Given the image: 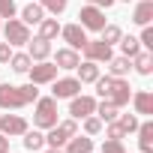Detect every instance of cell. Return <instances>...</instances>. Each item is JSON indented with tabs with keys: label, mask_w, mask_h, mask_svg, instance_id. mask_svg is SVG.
Here are the masks:
<instances>
[{
	"label": "cell",
	"mask_w": 153,
	"mask_h": 153,
	"mask_svg": "<svg viewBox=\"0 0 153 153\" xmlns=\"http://www.w3.org/2000/svg\"><path fill=\"white\" fill-rule=\"evenodd\" d=\"M39 99L36 84H0V108L3 111H21Z\"/></svg>",
	"instance_id": "cell-1"
},
{
	"label": "cell",
	"mask_w": 153,
	"mask_h": 153,
	"mask_svg": "<svg viewBox=\"0 0 153 153\" xmlns=\"http://www.w3.org/2000/svg\"><path fill=\"white\" fill-rule=\"evenodd\" d=\"M96 84V96L99 99H108L111 105H117V108H123V105H129V96H132V87H129V81L126 78H114V75H99V78L93 81Z\"/></svg>",
	"instance_id": "cell-2"
},
{
	"label": "cell",
	"mask_w": 153,
	"mask_h": 153,
	"mask_svg": "<svg viewBox=\"0 0 153 153\" xmlns=\"http://www.w3.org/2000/svg\"><path fill=\"white\" fill-rule=\"evenodd\" d=\"M54 123H57V99L54 96H39L33 102V126L45 132Z\"/></svg>",
	"instance_id": "cell-3"
},
{
	"label": "cell",
	"mask_w": 153,
	"mask_h": 153,
	"mask_svg": "<svg viewBox=\"0 0 153 153\" xmlns=\"http://www.w3.org/2000/svg\"><path fill=\"white\" fill-rule=\"evenodd\" d=\"M75 132H78V120H72V117L57 120L51 129H45V147H63Z\"/></svg>",
	"instance_id": "cell-4"
},
{
	"label": "cell",
	"mask_w": 153,
	"mask_h": 153,
	"mask_svg": "<svg viewBox=\"0 0 153 153\" xmlns=\"http://www.w3.org/2000/svg\"><path fill=\"white\" fill-rule=\"evenodd\" d=\"M3 30V39L12 45V48H18V45H27L30 42V27L21 21V18H6V24L0 27Z\"/></svg>",
	"instance_id": "cell-5"
},
{
	"label": "cell",
	"mask_w": 153,
	"mask_h": 153,
	"mask_svg": "<svg viewBox=\"0 0 153 153\" xmlns=\"http://www.w3.org/2000/svg\"><path fill=\"white\" fill-rule=\"evenodd\" d=\"M78 24L84 27V30H90V33H99L108 21H105V9H99V6H93V3H87V6H81V12H78Z\"/></svg>",
	"instance_id": "cell-6"
},
{
	"label": "cell",
	"mask_w": 153,
	"mask_h": 153,
	"mask_svg": "<svg viewBox=\"0 0 153 153\" xmlns=\"http://www.w3.org/2000/svg\"><path fill=\"white\" fill-rule=\"evenodd\" d=\"M57 66H54V60H39V63H33L30 69H27V78H30V84H51L54 78H57Z\"/></svg>",
	"instance_id": "cell-7"
},
{
	"label": "cell",
	"mask_w": 153,
	"mask_h": 153,
	"mask_svg": "<svg viewBox=\"0 0 153 153\" xmlns=\"http://www.w3.org/2000/svg\"><path fill=\"white\" fill-rule=\"evenodd\" d=\"M96 111V96H87V93H75L69 99V117L72 120H84L87 114Z\"/></svg>",
	"instance_id": "cell-8"
},
{
	"label": "cell",
	"mask_w": 153,
	"mask_h": 153,
	"mask_svg": "<svg viewBox=\"0 0 153 153\" xmlns=\"http://www.w3.org/2000/svg\"><path fill=\"white\" fill-rule=\"evenodd\" d=\"M81 51H84V60H93V63H108L114 57V48L105 45L102 39H87Z\"/></svg>",
	"instance_id": "cell-9"
},
{
	"label": "cell",
	"mask_w": 153,
	"mask_h": 153,
	"mask_svg": "<svg viewBox=\"0 0 153 153\" xmlns=\"http://www.w3.org/2000/svg\"><path fill=\"white\" fill-rule=\"evenodd\" d=\"M75 93H81V81L75 75H66V78H54L51 81V96L54 99H72Z\"/></svg>",
	"instance_id": "cell-10"
},
{
	"label": "cell",
	"mask_w": 153,
	"mask_h": 153,
	"mask_svg": "<svg viewBox=\"0 0 153 153\" xmlns=\"http://www.w3.org/2000/svg\"><path fill=\"white\" fill-rule=\"evenodd\" d=\"M27 120L21 114H0V132H3L6 138H21L27 132Z\"/></svg>",
	"instance_id": "cell-11"
},
{
	"label": "cell",
	"mask_w": 153,
	"mask_h": 153,
	"mask_svg": "<svg viewBox=\"0 0 153 153\" xmlns=\"http://www.w3.org/2000/svg\"><path fill=\"white\" fill-rule=\"evenodd\" d=\"M60 36H63V42L69 45V48H75V51H81L84 48V42H87V30L75 21V24H60Z\"/></svg>",
	"instance_id": "cell-12"
},
{
	"label": "cell",
	"mask_w": 153,
	"mask_h": 153,
	"mask_svg": "<svg viewBox=\"0 0 153 153\" xmlns=\"http://www.w3.org/2000/svg\"><path fill=\"white\" fill-rule=\"evenodd\" d=\"M27 57H30L33 63L48 60V57H51V42H48V39H42V36L30 39V42H27Z\"/></svg>",
	"instance_id": "cell-13"
},
{
	"label": "cell",
	"mask_w": 153,
	"mask_h": 153,
	"mask_svg": "<svg viewBox=\"0 0 153 153\" xmlns=\"http://www.w3.org/2000/svg\"><path fill=\"white\" fill-rule=\"evenodd\" d=\"M129 99H132L135 114H141V117H150V114H153V93H150V90H135Z\"/></svg>",
	"instance_id": "cell-14"
},
{
	"label": "cell",
	"mask_w": 153,
	"mask_h": 153,
	"mask_svg": "<svg viewBox=\"0 0 153 153\" xmlns=\"http://www.w3.org/2000/svg\"><path fill=\"white\" fill-rule=\"evenodd\" d=\"M81 63V54L78 51H75V48H57V54H54V66L57 69H75V66H78Z\"/></svg>",
	"instance_id": "cell-15"
},
{
	"label": "cell",
	"mask_w": 153,
	"mask_h": 153,
	"mask_svg": "<svg viewBox=\"0 0 153 153\" xmlns=\"http://www.w3.org/2000/svg\"><path fill=\"white\" fill-rule=\"evenodd\" d=\"M99 63H93V60H81L78 66H75V78H78L81 84H93L96 78H99Z\"/></svg>",
	"instance_id": "cell-16"
},
{
	"label": "cell",
	"mask_w": 153,
	"mask_h": 153,
	"mask_svg": "<svg viewBox=\"0 0 153 153\" xmlns=\"http://www.w3.org/2000/svg\"><path fill=\"white\" fill-rule=\"evenodd\" d=\"M63 153H93V138H90V135H78V132H75V135L63 144Z\"/></svg>",
	"instance_id": "cell-17"
},
{
	"label": "cell",
	"mask_w": 153,
	"mask_h": 153,
	"mask_svg": "<svg viewBox=\"0 0 153 153\" xmlns=\"http://www.w3.org/2000/svg\"><path fill=\"white\" fill-rule=\"evenodd\" d=\"M135 132H138V150L153 153V120H141Z\"/></svg>",
	"instance_id": "cell-18"
},
{
	"label": "cell",
	"mask_w": 153,
	"mask_h": 153,
	"mask_svg": "<svg viewBox=\"0 0 153 153\" xmlns=\"http://www.w3.org/2000/svg\"><path fill=\"white\" fill-rule=\"evenodd\" d=\"M132 21H135L138 27H144V24L153 21V0H138L135 9H132Z\"/></svg>",
	"instance_id": "cell-19"
},
{
	"label": "cell",
	"mask_w": 153,
	"mask_h": 153,
	"mask_svg": "<svg viewBox=\"0 0 153 153\" xmlns=\"http://www.w3.org/2000/svg\"><path fill=\"white\" fill-rule=\"evenodd\" d=\"M132 69L138 72V75H144V78H147V75H153V51H138L135 57H132Z\"/></svg>",
	"instance_id": "cell-20"
},
{
	"label": "cell",
	"mask_w": 153,
	"mask_h": 153,
	"mask_svg": "<svg viewBox=\"0 0 153 153\" xmlns=\"http://www.w3.org/2000/svg\"><path fill=\"white\" fill-rule=\"evenodd\" d=\"M105 69H108V75H114V78H126V75L132 72V60L120 54V57H111Z\"/></svg>",
	"instance_id": "cell-21"
},
{
	"label": "cell",
	"mask_w": 153,
	"mask_h": 153,
	"mask_svg": "<svg viewBox=\"0 0 153 153\" xmlns=\"http://www.w3.org/2000/svg\"><path fill=\"white\" fill-rule=\"evenodd\" d=\"M42 18H45V9H42L39 3H36V0H27V6L21 9V21H24V24L30 27V24H39Z\"/></svg>",
	"instance_id": "cell-22"
},
{
	"label": "cell",
	"mask_w": 153,
	"mask_h": 153,
	"mask_svg": "<svg viewBox=\"0 0 153 153\" xmlns=\"http://www.w3.org/2000/svg\"><path fill=\"white\" fill-rule=\"evenodd\" d=\"M36 27H39V36H42V39H48V42L60 36V21H57V15H51V18L45 15V18H42Z\"/></svg>",
	"instance_id": "cell-23"
},
{
	"label": "cell",
	"mask_w": 153,
	"mask_h": 153,
	"mask_svg": "<svg viewBox=\"0 0 153 153\" xmlns=\"http://www.w3.org/2000/svg\"><path fill=\"white\" fill-rule=\"evenodd\" d=\"M21 138H24V150H33V153H36V150H42V147H45V132H42V129H36V126H33V129L27 126V132H24Z\"/></svg>",
	"instance_id": "cell-24"
},
{
	"label": "cell",
	"mask_w": 153,
	"mask_h": 153,
	"mask_svg": "<svg viewBox=\"0 0 153 153\" xmlns=\"http://www.w3.org/2000/svg\"><path fill=\"white\" fill-rule=\"evenodd\" d=\"M102 123H111V120H117V114H120V108L117 105H111L108 99H96V111H93Z\"/></svg>",
	"instance_id": "cell-25"
},
{
	"label": "cell",
	"mask_w": 153,
	"mask_h": 153,
	"mask_svg": "<svg viewBox=\"0 0 153 153\" xmlns=\"http://www.w3.org/2000/svg\"><path fill=\"white\" fill-rule=\"evenodd\" d=\"M6 66H12V72H15V75H27V69L33 66V60L27 57V51H18V54L12 51V57H9V63H6Z\"/></svg>",
	"instance_id": "cell-26"
},
{
	"label": "cell",
	"mask_w": 153,
	"mask_h": 153,
	"mask_svg": "<svg viewBox=\"0 0 153 153\" xmlns=\"http://www.w3.org/2000/svg\"><path fill=\"white\" fill-rule=\"evenodd\" d=\"M120 36H123V30H120L117 24H105V27L99 30V39H102L105 45H111V48H114V45L120 42Z\"/></svg>",
	"instance_id": "cell-27"
},
{
	"label": "cell",
	"mask_w": 153,
	"mask_h": 153,
	"mask_svg": "<svg viewBox=\"0 0 153 153\" xmlns=\"http://www.w3.org/2000/svg\"><path fill=\"white\" fill-rule=\"evenodd\" d=\"M117 45H120L123 57H129V60H132V57L141 51V42H138V36H120V42H117Z\"/></svg>",
	"instance_id": "cell-28"
},
{
	"label": "cell",
	"mask_w": 153,
	"mask_h": 153,
	"mask_svg": "<svg viewBox=\"0 0 153 153\" xmlns=\"http://www.w3.org/2000/svg\"><path fill=\"white\" fill-rule=\"evenodd\" d=\"M36 3L45 9V15H63L66 6H69V0H36Z\"/></svg>",
	"instance_id": "cell-29"
},
{
	"label": "cell",
	"mask_w": 153,
	"mask_h": 153,
	"mask_svg": "<svg viewBox=\"0 0 153 153\" xmlns=\"http://www.w3.org/2000/svg\"><path fill=\"white\" fill-rule=\"evenodd\" d=\"M102 126H105V123H102L96 114H87V117L81 120V129H84V135H90V138H93V135H99V132H102Z\"/></svg>",
	"instance_id": "cell-30"
},
{
	"label": "cell",
	"mask_w": 153,
	"mask_h": 153,
	"mask_svg": "<svg viewBox=\"0 0 153 153\" xmlns=\"http://www.w3.org/2000/svg\"><path fill=\"white\" fill-rule=\"evenodd\" d=\"M117 123H120V129H123L126 135H132L141 120H138V114H117Z\"/></svg>",
	"instance_id": "cell-31"
},
{
	"label": "cell",
	"mask_w": 153,
	"mask_h": 153,
	"mask_svg": "<svg viewBox=\"0 0 153 153\" xmlns=\"http://www.w3.org/2000/svg\"><path fill=\"white\" fill-rule=\"evenodd\" d=\"M99 153H126V147H123V141H117V138H105L102 147H99Z\"/></svg>",
	"instance_id": "cell-32"
},
{
	"label": "cell",
	"mask_w": 153,
	"mask_h": 153,
	"mask_svg": "<svg viewBox=\"0 0 153 153\" xmlns=\"http://www.w3.org/2000/svg\"><path fill=\"white\" fill-rule=\"evenodd\" d=\"M102 129H105V138H117V141H123V138H126V132L120 129V123H117V120H111V123H105Z\"/></svg>",
	"instance_id": "cell-33"
},
{
	"label": "cell",
	"mask_w": 153,
	"mask_h": 153,
	"mask_svg": "<svg viewBox=\"0 0 153 153\" xmlns=\"http://www.w3.org/2000/svg\"><path fill=\"white\" fill-rule=\"evenodd\" d=\"M138 42H141V48H144V51H150V48H153V27H150V24H144V27H141Z\"/></svg>",
	"instance_id": "cell-34"
},
{
	"label": "cell",
	"mask_w": 153,
	"mask_h": 153,
	"mask_svg": "<svg viewBox=\"0 0 153 153\" xmlns=\"http://www.w3.org/2000/svg\"><path fill=\"white\" fill-rule=\"evenodd\" d=\"M15 0H0V18H15Z\"/></svg>",
	"instance_id": "cell-35"
},
{
	"label": "cell",
	"mask_w": 153,
	"mask_h": 153,
	"mask_svg": "<svg viewBox=\"0 0 153 153\" xmlns=\"http://www.w3.org/2000/svg\"><path fill=\"white\" fill-rule=\"evenodd\" d=\"M9 57H12V45H9V42H0V63L6 66V63H9Z\"/></svg>",
	"instance_id": "cell-36"
},
{
	"label": "cell",
	"mask_w": 153,
	"mask_h": 153,
	"mask_svg": "<svg viewBox=\"0 0 153 153\" xmlns=\"http://www.w3.org/2000/svg\"><path fill=\"white\" fill-rule=\"evenodd\" d=\"M87 3H93V6H99V9H111L117 0H87Z\"/></svg>",
	"instance_id": "cell-37"
},
{
	"label": "cell",
	"mask_w": 153,
	"mask_h": 153,
	"mask_svg": "<svg viewBox=\"0 0 153 153\" xmlns=\"http://www.w3.org/2000/svg\"><path fill=\"white\" fill-rule=\"evenodd\" d=\"M0 150H3V153H9V138H6L3 132H0Z\"/></svg>",
	"instance_id": "cell-38"
},
{
	"label": "cell",
	"mask_w": 153,
	"mask_h": 153,
	"mask_svg": "<svg viewBox=\"0 0 153 153\" xmlns=\"http://www.w3.org/2000/svg\"><path fill=\"white\" fill-rule=\"evenodd\" d=\"M42 153H63V147H42Z\"/></svg>",
	"instance_id": "cell-39"
},
{
	"label": "cell",
	"mask_w": 153,
	"mask_h": 153,
	"mask_svg": "<svg viewBox=\"0 0 153 153\" xmlns=\"http://www.w3.org/2000/svg\"><path fill=\"white\" fill-rule=\"evenodd\" d=\"M120 3H132V0H120Z\"/></svg>",
	"instance_id": "cell-40"
},
{
	"label": "cell",
	"mask_w": 153,
	"mask_h": 153,
	"mask_svg": "<svg viewBox=\"0 0 153 153\" xmlns=\"http://www.w3.org/2000/svg\"><path fill=\"white\" fill-rule=\"evenodd\" d=\"M0 27H3V24H0Z\"/></svg>",
	"instance_id": "cell-41"
},
{
	"label": "cell",
	"mask_w": 153,
	"mask_h": 153,
	"mask_svg": "<svg viewBox=\"0 0 153 153\" xmlns=\"http://www.w3.org/2000/svg\"><path fill=\"white\" fill-rule=\"evenodd\" d=\"M0 153H3V150H0Z\"/></svg>",
	"instance_id": "cell-42"
}]
</instances>
